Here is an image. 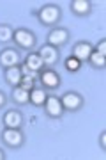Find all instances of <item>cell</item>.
I'll return each mask as SVG.
<instances>
[{
    "mask_svg": "<svg viewBox=\"0 0 106 160\" xmlns=\"http://www.w3.org/2000/svg\"><path fill=\"white\" fill-rule=\"evenodd\" d=\"M32 16L37 18V22L43 25V27H48V29H53V27H58L62 22V7L60 4H55V2H46L37 9H32Z\"/></svg>",
    "mask_w": 106,
    "mask_h": 160,
    "instance_id": "1",
    "label": "cell"
},
{
    "mask_svg": "<svg viewBox=\"0 0 106 160\" xmlns=\"http://www.w3.org/2000/svg\"><path fill=\"white\" fill-rule=\"evenodd\" d=\"M12 43L18 50L28 53L37 48V34L27 27H18V29H14V34H12Z\"/></svg>",
    "mask_w": 106,
    "mask_h": 160,
    "instance_id": "2",
    "label": "cell"
},
{
    "mask_svg": "<svg viewBox=\"0 0 106 160\" xmlns=\"http://www.w3.org/2000/svg\"><path fill=\"white\" fill-rule=\"evenodd\" d=\"M0 142L7 149H21L27 142L23 128H4L0 132Z\"/></svg>",
    "mask_w": 106,
    "mask_h": 160,
    "instance_id": "3",
    "label": "cell"
},
{
    "mask_svg": "<svg viewBox=\"0 0 106 160\" xmlns=\"http://www.w3.org/2000/svg\"><path fill=\"white\" fill-rule=\"evenodd\" d=\"M37 84H39L46 92H55L57 89L62 86V77L55 68H44V69L39 71Z\"/></svg>",
    "mask_w": 106,
    "mask_h": 160,
    "instance_id": "4",
    "label": "cell"
},
{
    "mask_svg": "<svg viewBox=\"0 0 106 160\" xmlns=\"http://www.w3.org/2000/svg\"><path fill=\"white\" fill-rule=\"evenodd\" d=\"M46 43L51 46H55V48H64L71 43V30L67 29V27H53V29L48 30V34H46Z\"/></svg>",
    "mask_w": 106,
    "mask_h": 160,
    "instance_id": "5",
    "label": "cell"
},
{
    "mask_svg": "<svg viewBox=\"0 0 106 160\" xmlns=\"http://www.w3.org/2000/svg\"><path fill=\"white\" fill-rule=\"evenodd\" d=\"M23 62V52L16 46H4L0 50V69H7L12 66H20Z\"/></svg>",
    "mask_w": 106,
    "mask_h": 160,
    "instance_id": "6",
    "label": "cell"
},
{
    "mask_svg": "<svg viewBox=\"0 0 106 160\" xmlns=\"http://www.w3.org/2000/svg\"><path fill=\"white\" fill-rule=\"evenodd\" d=\"M60 102H62V107L66 112H80V110L85 107V96L78 91H66L64 94L60 96Z\"/></svg>",
    "mask_w": 106,
    "mask_h": 160,
    "instance_id": "7",
    "label": "cell"
},
{
    "mask_svg": "<svg viewBox=\"0 0 106 160\" xmlns=\"http://www.w3.org/2000/svg\"><path fill=\"white\" fill-rule=\"evenodd\" d=\"M35 52H37V55L41 57V61H43V64H44V68H57V66L60 64V61H62L60 50L55 48V46L48 45V43L41 45Z\"/></svg>",
    "mask_w": 106,
    "mask_h": 160,
    "instance_id": "8",
    "label": "cell"
},
{
    "mask_svg": "<svg viewBox=\"0 0 106 160\" xmlns=\"http://www.w3.org/2000/svg\"><path fill=\"white\" fill-rule=\"evenodd\" d=\"M43 112L46 114V118L50 119H62L66 110L62 107V102H60V96H57L53 92H48L46 96V102L43 105Z\"/></svg>",
    "mask_w": 106,
    "mask_h": 160,
    "instance_id": "9",
    "label": "cell"
},
{
    "mask_svg": "<svg viewBox=\"0 0 106 160\" xmlns=\"http://www.w3.org/2000/svg\"><path fill=\"white\" fill-rule=\"evenodd\" d=\"M4 128H23L25 126V116L20 109H7L2 116Z\"/></svg>",
    "mask_w": 106,
    "mask_h": 160,
    "instance_id": "10",
    "label": "cell"
},
{
    "mask_svg": "<svg viewBox=\"0 0 106 160\" xmlns=\"http://www.w3.org/2000/svg\"><path fill=\"white\" fill-rule=\"evenodd\" d=\"M92 50H94V45L87 39H81V41H76V43L71 46V55H73L74 59H78L81 64H85L87 59H89V55L92 53Z\"/></svg>",
    "mask_w": 106,
    "mask_h": 160,
    "instance_id": "11",
    "label": "cell"
},
{
    "mask_svg": "<svg viewBox=\"0 0 106 160\" xmlns=\"http://www.w3.org/2000/svg\"><path fill=\"white\" fill-rule=\"evenodd\" d=\"M9 102H11L14 107H18V109L27 107V105H30V91L23 89L21 86L11 87V92H9Z\"/></svg>",
    "mask_w": 106,
    "mask_h": 160,
    "instance_id": "12",
    "label": "cell"
},
{
    "mask_svg": "<svg viewBox=\"0 0 106 160\" xmlns=\"http://www.w3.org/2000/svg\"><path fill=\"white\" fill-rule=\"evenodd\" d=\"M69 11L78 18H87L94 11V4L90 0H71L69 2Z\"/></svg>",
    "mask_w": 106,
    "mask_h": 160,
    "instance_id": "13",
    "label": "cell"
},
{
    "mask_svg": "<svg viewBox=\"0 0 106 160\" xmlns=\"http://www.w3.org/2000/svg\"><path fill=\"white\" fill-rule=\"evenodd\" d=\"M21 77H23L21 64H20V66H12V68L4 69V82H6L9 87L20 86V82H21Z\"/></svg>",
    "mask_w": 106,
    "mask_h": 160,
    "instance_id": "14",
    "label": "cell"
},
{
    "mask_svg": "<svg viewBox=\"0 0 106 160\" xmlns=\"http://www.w3.org/2000/svg\"><path fill=\"white\" fill-rule=\"evenodd\" d=\"M46 96H48V92H46L41 86H35L32 91H30V105L37 107V109H43V105H44V102H46Z\"/></svg>",
    "mask_w": 106,
    "mask_h": 160,
    "instance_id": "15",
    "label": "cell"
},
{
    "mask_svg": "<svg viewBox=\"0 0 106 160\" xmlns=\"http://www.w3.org/2000/svg\"><path fill=\"white\" fill-rule=\"evenodd\" d=\"M92 69H97V71H104L106 69V57L103 55V53H99V52H94L92 50V53L89 55V59H87V62Z\"/></svg>",
    "mask_w": 106,
    "mask_h": 160,
    "instance_id": "16",
    "label": "cell"
},
{
    "mask_svg": "<svg viewBox=\"0 0 106 160\" xmlns=\"http://www.w3.org/2000/svg\"><path fill=\"white\" fill-rule=\"evenodd\" d=\"M12 34H14V29H12L11 23H0V45L11 43Z\"/></svg>",
    "mask_w": 106,
    "mask_h": 160,
    "instance_id": "17",
    "label": "cell"
},
{
    "mask_svg": "<svg viewBox=\"0 0 106 160\" xmlns=\"http://www.w3.org/2000/svg\"><path fill=\"white\" fill-rule=\"evenodd\" d=\"M81 66H83V64L80 62L78 59H74L73 55H69L67 59H64V68H66V71H69V73H78L80 69H81Z\"/></svg>",
    "mask_w": 106,
    "mask_h": 160,
    "instance_id": "18",
    "label": "cell"
},
{
    "mask_svg": "<svg viewBox=\"0 0 106 160\" xmlns=\"http://www.w3.org/2000/svg\"><path fill=\"white\" fill-rule=\"evenodd\" d=\"M20 86L23 89H27V91H32L34 87L37 86V80L34 78V77H28V75H23L21 77V82H20Z\"/></svg>",
    "mask_w": 106,
    "mask_h": 160,
    "instance_id": "19",
    "label": "cell"
},
{
    "mask_svg": "<svg viewBox=\"0 0 106 160\" xmlns=\"http://www.w3.org/2000/svg\"><path fill=\"white\" fill-rule=\"evenodd\" d=\"M94 52H99V53L106 55V38H99V41L94 45Z\"/></svg>",
    "mask_w": 106,
    "mask_h": 160,
    "instance_id": "20",
    "label": "cell"
},
{
    "mask_svg": "<svg viewBox=\"0 0 106 160\" xmlns=\"http://www.w3.org/2000/svg\"><path fill=\"white\" fill-rule=\"evenodd\" d=\"M7 103H9V94H6V92L0 89V110L2 109H6L7 107Z\"/></svg>",
    "mask_w": 106,
    "mask_h": 160,
    "instance_id": "21",
    "label": "cell"
},
{
    "mask_svg": "<svg viewBox=\"0 0 106 160\" xmlns=\"http://www.w3.org/2000/svg\"><path fill=\"white\" fill-rule=\"evenodd\" d=\"M99 148H101V151L106 149V130H103L99 133Z\"/></svg>",
    "mask_w": 106,
    "mask_h": 160,
    "instance_id": "22",
    "label": "cell"
},
{
    "mask_svg": "<svg viewBox=\"0 0 106 160\" xmlns=\"http://www.w3.org/2000/svg\"><path fill=\"white\" fill-rule=\"evenodd\" d=\"M7 158V153L4 151V148H0V160H6Z\"/></svg>",
    "mask_w": 106,
    "mask_h": 160,
    "instance_id": "23",
    "label": "cell"
}]
</instances>
